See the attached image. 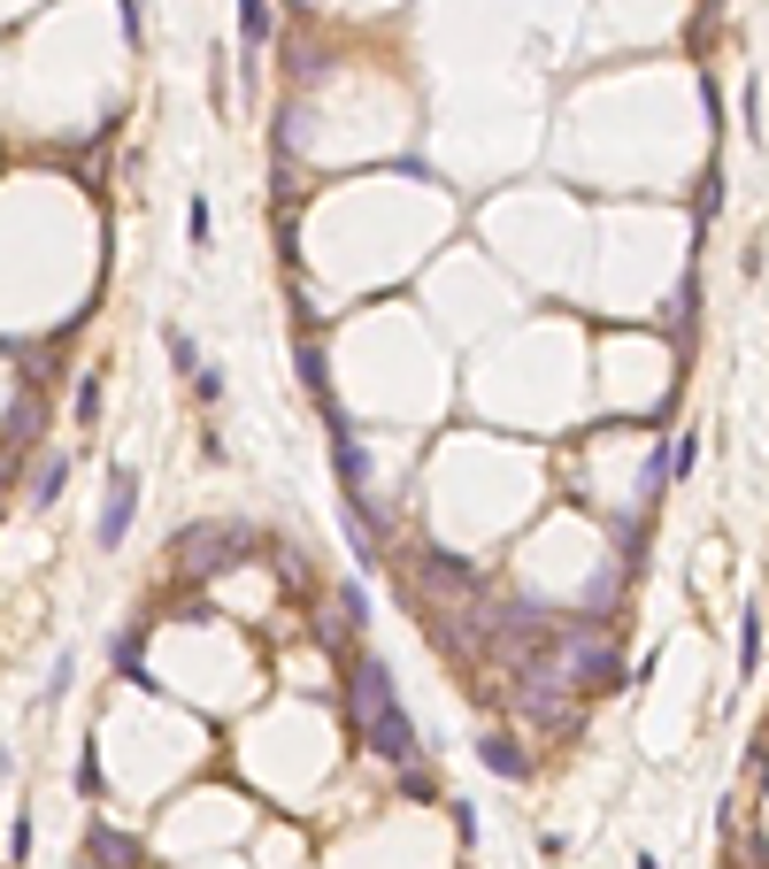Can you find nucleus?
<instances>
[{
	"mask_svg": "<svg viewBox=\"0 0 769 869\" xmlns=\"http://www.w3.org/2000/svg\"><path fill=\"white\" fill-rule=\"evenodd\" d=\"M362 746H370V754H385L393 769H400V762H423V739H415V724H408V708H400V701L370 716V731H362Z\"/></svg>",
	"mask_w": 769,
	"mask_h": 869,
	"instance_id": "nucleus-3",
	"label": "nucleus"
},
{
	"mask_svg": "<svg viewBox=\"0 0 769 869\" xmlns=\"http://www.w3.org/2000/svg\"><path fill=\"white\" fill-rule=\"evenodd\" d=\"M246 547H254V524H193V532H178V570H185V577L239 570Z\"/></svg>",
	"mask_w": 769,
	"mask_h": 869,
	"instance_id": "nucleus-1",
	"label": "nucleus"
},
{
	"mask_svg": "<svg viewBox=\"0 0 769 869\" xmlns=\"http://www.w3.org/2000/svg\"><path fill=\"white\" fill-rule=\"evenodd\" d=\"M338 631H347V639L370 631V592L362 585H338Z\"/></svg>",
	"mask_w": 769,
	"mask_h": 869,
	"instance_id": "nucleus-9",
	"label": "nucleus"
},
{
	"mask_svg": "<svg viewBox=\"0 0 769 869\" xmlns=\"http://www.w3.org/2000/svg\"><path fill=\"white\" fill-rule=\"evenodd\" d=\"M754 669H761V608L739 616V677H754Z\"/></svg>",
	"mask_w": 769,
	"mask_h": 869,
	"instance_id": "nucleus-11",
	"label": "nucleus"
},
{
	"mask_svg": "<svg viewBox=\"0 0 769 869\" xmlns=\"http://www.w3.org/2000/svg\"><path fill=\"white\" fill-rule=\"evenodd\" d=\"M693 216H701V223H716V216H723V169H716V162H708L701 193H693Z\"/></svg>",
	"mask_w": 769,
	"mask_h": 869,
	"instance_id": "nucleus-12",
	"label": "nucleus"
},
{
	"mask_svg": "<svg viewBox=\"0 0 769 869\" xmlns=\"http://www.w3.org/2000/svg\"><path fill=\"white\" fill-rule=\"evenodd\" d=\"M116 669H124L131 685H154V677H146V662H139V631H124V639H116Z\"/></svg>",
	"mask_w": 769,
	"mask_h": 869,
	"instance_id": "nucleus-15",
	"label": "nucleus"
},
{
	"mask_svg": "<svg viewBox=\"0 0 769 869\" xmlns=\"http://www.w3.org/2000/svg\"><path fill=\"white\" fill-rule=\"evenodd\" d=\"M415 577H423V592H447V600L477 592V562H462L447 547H415Z\"/></svg>",
	"mask_w": 769,
	"mask_h": 869,
	"instance_id": "nucleus-4",
	"label": "nucleus"
},
{
	"mask_svg": "<svg viewBox=\"0 0 769 869\" xmlns=\"http://www.w3.org/2000/svg\"><path fill=\"white\" fill-rule=\"evenodd\" d=\"M300 385H308V400H316V408H323V400H338V393H331V362H323V346H316V338H300Z\"/></svg>",
	"mask_w": 769,
	"mask_h": 869,
	"instance_id": "nucleus-8",
	"label": "nucleus"
},
{
	"mask_svg": "<svg viewBox=\"0 0 769 869\" xmlns=\"http://www.w3.org/2000/svg\"><path fill=\"white\" fill-rule=\"evenodd\" d=\"M400 793L408 801H439V785H432V769H423V762H400Z\"/></svg>",
	"mask_w": 769,
	"mask_h": 869,
	"instance_id": "nucleus-14",
	"label": "nucleus"
},
{
	"mask_svg": "<svg viewBox=\"0 0 769 869\" xmlns=\"http://www.w3.org/2000/svg\"><path fill=\"white\" fill-rule=\"evenodd\" d=\"M739 124H746V139H761V85H746V93H739Z\"/></svg>",
	"mask_w": 769,
	"mask_h": 869,
	"instance_id": "nucleus-19",
	"label": "nucleus"
},
{
	"mask_svg": "<svg viewBox=\"0 0 769 869\" xmlns=\"http://www.w3.org/2000/svg\"><path fill=\"white\" fill-rule=\"evenodd\" d=\"M239 39H246V85H254V69H262V62H254V54H270V39H278V16H270V0H239Z\"/></svg>",
	"mask_w": 769,
	"mask_h": 869,
	"instance_id": "nucleus-6",
	"label": "nucleus"
},
{
	"mask_svg": "<svg viewBox=\"0 0 769 869\" xmlns=\"http://www.w3.org/2000/svg\"><path fill=\"white\" fill-rule=\"evenodd\" d=\"M477 762L500 777V785H524V777H531V746H524L516 731H485V739H477Z\"/></svg>",
	"mask_w": 769,
	"mask_h": 869,
	"instance_id": "nucleus-5",
	"label": "nucleus"
},
{
	"mask_svg": "<svg viewBox=\"0 0 769 869\" xmlns=\"http://www.w3.org/2000/svg\"><path fill=\"white\" fill-rule=\"evenodd\" d=\"M131 508H139V470H131V462H116V470H108V500H101V524H93V547H101V554H116V547H124Z\"/></svg>",
	"mask_w": 769,
	"mask_h": 869,
	"instance_id": "nucleus-2",
	"label": "nucleus"
},
{
	"mask_svg": "<svg viewBox=\"0 0 769 869\" xmlns=\"http://www.w3.org/2000/svg\"><path fill=\"white\" fill-rule=\"evenodd\" d=\"M77 793L101 801V754H93V739H85V754H77Z\"/></svg>",
	"mask_w": 769,
	"mask_h": 869,
	"instance_id": "nucleus-16",
	"label": "nucleus"
},
{
	"mask_svg": "<svg viewBox=\"0 0 769 869\" xmlns=\"http://www.w3.org/2000/svg\"><path fill=\"white\" fill-rule=\"evenodd\" d=\"M447 816H454V831H462V846H477V808H470V801H447Z\"/></svg>",
	"mask_w": 769,
	"mask_h": 869,
	"instance_id": "nucleus-21",
	"label": "nucleus"
},
{
	"mask_svg": "<svg viewBox=\"0 0 769 869\" xmlns=\"http://www.w3.org/2000/svg\"><path fill=\"white\" fill-rule=\"evenodd\" d=\"M193 400H223V370H193Z\"/></svg>",
	"mask_w": 769,
	"mask_h": 869,
	"instance_id": "nucleus-22",
	"label": "nucleus"
},
{
	"mask_svg": "<svg viewBox=\"0 0 769 869\" xmlns=\"http://www.w3.org/2000/svg\"><path fill=\"white\" fill-rule=\"evenodd\" d=\"M93 869H146V854H139V839H124V831L93 823Z\"/></svg>",
	"mask_w": 769,
	"mask_h": 869,
	"instance_id": "nucleus-7",
	"label": "nucleus"
},
{
	"mask_svg": "<svg viewBox=\"0 0 769 869\" xmlns=\"http://www.w3.org/2000/svg\"><path fill=\"white\" fill-rule=\"evenodd\" d=\"M62 477H69V455H47L39 477H31V508H54L62 500Z\"/></svg>",
	"mask_w": 769,
	"mask_h": 869,
	"instance_id": "nucleus-10",
	"label": "nucleus"
},
{
	"mask_svg": "<svg viewBox=\"0 0 769 869\" xmlns=\"http://www.w3.org/2000/svg\"><path fill=\"white\" fill-rule=\"evenodd\" d=\"M9 854H16V861H31V816H16V831H9Z\"/></svg>",
	"mask_w": 769,
	"mask_h": 869,
	"instance_id": "nucleus-23",
	"label": "nucleus"
},
{
	"mask_svg": "<svg viewBox=\"0 0 769 869\" xmlns=\"http://www.w3.org/2000/svg\"><path fill=\"white\" fill-rule=\"evenodd\" d=\"M208 223H216V216H208V201H193V208H185V239H193V246H208Z\"/></svg>",
	"mask_w": 769,
	"mask_h": 869,
	"instance_id": "nucleus-20",
	"label": "nucleus"
},
{
	"mask_svg": "<svg viewBox=\"0 0 769 869\" xmlns=\"http://www.w3.org/2000/svg\"><path fill=\"white\" fill-rule=\"evenodd\" d=\"M162 346H169V362H178V370H201V346H193V331H185V323H169V331H162Z\"/></svg>",
	"mask_w": 769,
	"mask_h": 869,
	"instance_id": "nucleus-13",
	"label": "nucleus"
},
{
	"mask_svg": "<svg viewBox=\"0 0 769 869\" xmlns=\"http://www.w3.org/2000/svg\"><path fill=\"white\" fill-rule=\"evenodd\" d=\"M77 423H85V431L101 423V378H85V385H77Z\"/></svg>",
	"mask_w": 769,
	"mask_h": 869,
	"instance_id": "nucleus-18",
	"label": "nucleus"
},
{
	"mask_svg": "<svg viewBox=\"0 0 769 869\" xmlns=\"http://www.w3.org/2000/svg\"><path fill=\"white\" fill-rule=\"evenodd\" d=\"M631 869H662V861H654V854H639V861H631Z\"/></svg>",
	"mask_w": 769,
	"mask_h": 869,
	"instance_id": "nucleus-24",
	"label": "nucleus"
},
{
	"mask_svg": "<svg viewBox=\"0 0 769 869\" xmlns=\"http://www.w3.org/2000/svg\"><path fill=\"white\" fill-rule=\"evenodd\" d=\"M208 101H216V116L231 108V69H223V47L208 54Z\"/></svg>",
	"mask_w": 769,
	"mask_h": 869,
	"instance_id": "nucleus-17",
	"label": "nucleus"
}]
</instances>
